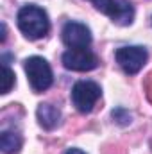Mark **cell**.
<instances>
[{"label": "cell", "mask_w": 152, "mask_h": 154, "mask_svg": "<svg viewBox=\"0 0 152 154\" xmlns=\"http://www.w3.org/2000/svg\"><path fill=\"white\" fill-rule=\"evenodd\" d=\"M16 23H18V29L23 32V36L32 41L45 38L50 31V20L47 11L34 4H27L18 11Z\"/></svg>", "instance_id": "6da1fadb"}, {"label": "cell", "mask_w": 152, "mask_h": 154, "mask_svg": "<svg viewBox=\"0 0 152 154\" xmlns=\"http://www.w3.org/2000/svg\"><path fill=\"white\" fill-rule=\"evenodd\" d=\"M23 68H25L27 81H29L31 88L36 93H41V91H45V90H48L52 86L54 74H52V68H50L47 59H43L39 56L27 57L23 61Z\"/></svg>", "instance_id": "7a4b0ae2"}, {"label": "cell", "mask_w": 152, "mask_h": 154, "mask_svg": "<svg viewBox=\"0 0 152 154\" xmlns=\"http://www.w3.org/2000/svg\"><path fill=\"white\" fill-rule=\"evenodd\" d=\"M100 95H102V90L93 81H79L72 86V91H70L72 104L75 106L79 113H90L95 108Z\"/></svg>", "instance_id": "3957f363"}, {"label": "cell", "mask_w": 152, "mask_h": 154, "mask_svg": "<svg viewBox=\"0 0 152 154\" xmlns=\"http://www.w3.org/2000/svg\"><path fill=\"white\" fill-rule=\"evenodd\" d=\"M114 59H116L118 66L127 75H134V74H138L145 66V63L149 59V52H147L145 47H140V45L120 47L114 52Z\"/></svg>", "instance_id": "277c9868"}, {"label": "cell", "mask_w": 152, "mask_h": 154, "mask_svg": "<svg viewBox=\"0 0 152 154\" xmlns=\"http://www.w3.org/2000/svg\"><path fill=\"white\" fill-rule=\"evenodd\" d=\"M95 9L104 13L106 16L111 18V22L116 25H131L134 20V5L129 0H97Z\"/></svg>", "instance_id": "5b68a950"}, {"label": "cell", "mask_w": 152, "mask_h": 154, "mask_svg": "<svg viewBox=\"0 0 152 154\" xmlns=\"http://www.w3.org/2000/svg\"><path fill=\"white\" fill-rule=\"evenodd\" d=\"M61 63L72 72H91L100 65L97 54L90 48H68L61 56Z\"/></svg>", "instance_id": "8992f818"}, {"label": "cell", "mask_w": 152, "mask_h": 154, "mask_svg": "<svg viewBox=\"0 0 152 154\" xmlns=\"http://www.w3.org/2000/svg\"><path fill=\"white\" fill-rule=\"evenodd\" d=\"M61 38L68 48H90V45L93 41L90 27L86 23L74 22V20H70L63 25Z\"/></svg>", "instance_id": "52a82bcc"}, {"label": "cell", "mask_w": 152, "mask_h": 154, "mask_svg": "<svg viewBox=\"0 0 152 154\" xmlns=\"http://www.w3.org/2000/svg\"><path fill=\"white\" fill-rule=\"evenodd\" d=\"M36 116L39 125L47 131H52L61 124V109L54 104H39L36 109Z\"/></svg>", "instance_id": "ba28073f"}, {"label": "cell", "mask_w": 152, "mask_h": 154, "mask_svg": "<svg viewBox=\"0 0 152 154\" xmlns=\"http://www.w3.org/2000/svg\"><path fill=\"white\" fill-rule=\"evenodd\" d=\"M23 145V138L18 131L4 129L0 133V149L4 154H18Z\"/></svg>", "instance_id": "9c48e42d"}, {"label": "cell", "mask_w": 152, "mask_h": 154, "mask_svg": "<svg viewBox=\"0 0 152 154\" xmlns=\"http://www.w3.org/2000/svg\"><path fill=\"white\" fill-rule=\"evenodd\" d=\"M14 84H16V75H14V72L9 68L7 63H2V88H0V93H2V95H7V93L13 90Z\"/></svg>", "instance_id": "30bf717a"}, {"label": "cell", "mask_w": 152, "mask_h": 154, "mask_svg": "<svg viewBox=\"0 0 152 154\" xmlns=\"http://www.w3.org/2000/svg\"><path fill=\"white\" fill-rule=\"evenodd\" d=\"M111 116H113V120L116 124H120V125H129L131 124V120H132V115H131V111L129 109H125V108H114L113 111H111Z\"/></svg>", "instance_id": "8fae6325"}, {"label": "cell", "mask_w": 152, "mask_h": 154, "mask_svg": "<svg viewBox=\"0 0 152 154\" xmlns=\"http://www.w3.org/2000/svg\"><path fill=\"white\" fill-rule=\"evenodd\" d=\"M143 88H145V95H147V99L152 102V74L147 75L145 82H143Z\"/></svg>", "instance_id": "7c38bea8"}, {"label": "cell", "mask_w": 152, "mask_h": 154, "mask_svg": "<svg viewBox=\"0 0 152 154\" xmlns=\"http://www.w3.org/2000/svg\"><path fill=\"white\" fill-rule=\"evenodd\" d=\"M0 27H2V36H0V43H5V38H7V34H5V32H7V31H5V23H2Z\"/></svg>", "instance_id": "4fadbf2b"}, {"label": "cell", "mask_w": 152, "mask_h": 154, "mask_svg": "<svg viewBox=\"0 0 152 154\" xmlns=\"http://www.w3.org/2000/svg\"><path fill=\"white\" fill-rule=\"evenodd\" d=\"M66 154H86L84 151H81V149H75V147H72V149H68Z\"/></svg>", "instance_id": "5bb4252c"}, {"label": "cell", "mask_w": 152, "mask_h": 154, "mask_svg": "<svg viewBox=\"0 0 152 154\" xmlns=\"http://www.w3.org/2000/svg\"><path fill=\"white\" fill-rule=\"evenodd\" d=\"M90 2H91V4H95V2H97V0H90Z\"/></svg>", "instance_id": "9a60e30c"}]
</instances>
